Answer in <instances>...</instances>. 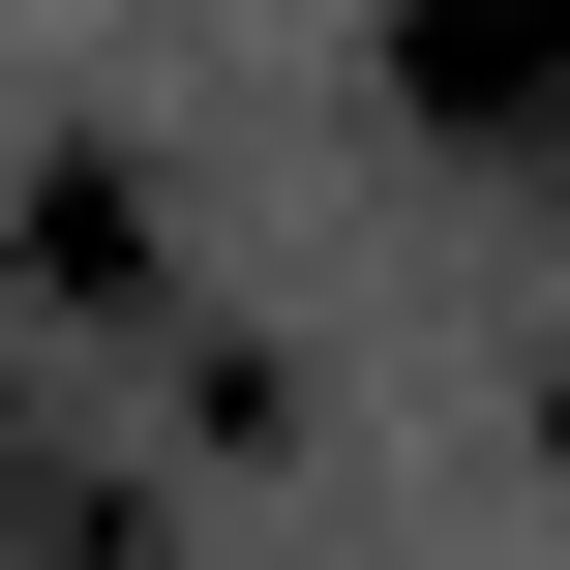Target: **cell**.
I'll use <instances>...</instances> for the list:
<instances>
[{
    "label": "cell",
    "instance_id": "obj_1",
    "mask_svg": "<svg viewBox=\"0 0 570 570\" xmlns=\"http://www.w3.org/2000/svg\"><path fill=\"white\" fill-rule=\"evenodd\" d=\"M391 90L451 150H570V0H391Z\"/></svg>",
    "mask_w": 570,
    "mask_h": 570
},
{
    "label": "cell",
    "instance_id": "obj_2",
    "mask_svg": "<svg viewBox=\"0 0 570 570\" xmlns=\"http://www.w3.org/2000/svg\"><path fill=\"white\" fill-rule=\"evenodd\" d=\"M30 301H60V331H120V301H150V180H120V150H60V180H30Z\"/></svg>",
    "mask_w": 570,
    "mask_h": 570
}]
</instances>
